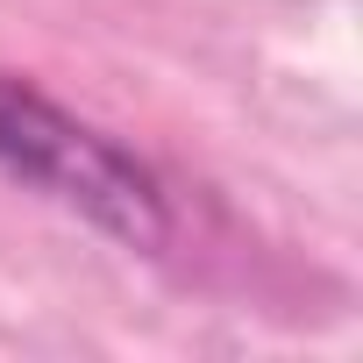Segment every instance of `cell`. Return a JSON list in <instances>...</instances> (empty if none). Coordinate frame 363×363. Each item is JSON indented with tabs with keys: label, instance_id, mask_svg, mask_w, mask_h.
<instances>
[{
	"label": "cell",
	"instance_id": "cell-1",
	"mask_svg": "<svg viewBox=\"0 0 363 363\" xmlns=\"http://www.w3.org/2000/svg\"><path fill=\"white\" fill-rule=\"evenodd\" d=\"M0 178L57 200L65 214H79L86 228H100L107 242L135 257H164L178 235L171 193L157 186V171L15 72H0Z\"/></svg>",
	"mask_w": 363,
	"mask_h": 363
}]
</instances>
